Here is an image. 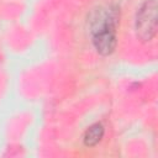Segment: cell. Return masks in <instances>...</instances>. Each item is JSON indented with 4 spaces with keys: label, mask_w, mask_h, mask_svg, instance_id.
I'll return each instance as SVG.
<instances>
[{
    "label": "cell",
    "mask_w": 158,
    "mask_h": 158,
    "mask_svg": "<svg viewBox=\"0 0 158 158\" xmlns=\"http://www.w3.org/2000/svg\"><path fill=\"white\" fill-rule=\"evenodd\" d=\"M116 10H100L93 20V42L96 51L102 56H109L116 47Z\"/></svg>",
    "instance_id": "cell-1"
},
{
    "label": "cell",
    "mask_w": 158,
    "mask_h": 158,
    "mask_svg": "<svg viewBox=\"0 0 158 158\" xmlns=\"http://www.w3.org/2000/svg\"><path fill=\"white\" fill-rule=\"evenodd\" d=\"M104 136V126L101 123H94L90 126L84 135V144L88 147H93L98 144Z\"/></svg>",
    "instance_id": "cell-3"
},
{
    "label": "cell",
    "mask_w": 158,
    "mask_h": 158,
    "mask_svg": "<svg viewBox=\"0 0 158 158\" xmlns=\"http://www.w3.org/2000/svg\"><path fill=\"white\" fill-rule=\"evenodd\" d=\"M137 36L142 41L153 38L157 31V2L156 0L146 1L137 12L136 19Z\"/></svg>",
    "instance_id": "cell-2"
}]
</instances>
